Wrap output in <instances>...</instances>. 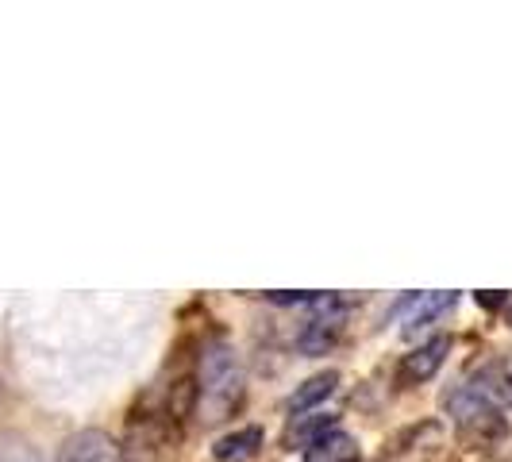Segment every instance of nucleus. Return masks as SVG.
Masks as SVG:
<instances>
[{"mask_svg":"<svg viewBox=\"0 0 512 462\" xmlns=\"http://www.w3.org/2000/svg\"><path fill=\"white\" fill-rule=\"evenodd\" d=\"M512 405V351H501L493 359L478 362L459 389L443 397V409L459 424L462 436L470 439H501L505 420L501 412Z\"/></svg>","mask_w":512,"mask_h":462,"instance_id":"1","label":"nucleus"},{"mask_svg":"<svg viewBox=\"0 0 512 462\" xmlns=\"http://www.w3.org/2000/svg\"><path fill=\"white\" fill-rule=\"evenodd\" d=\"M243 397V370L224 343H212L201 355V385L197 405L208 409V420H224Z\"/></svg>","mask_w":512,"mask_h":462,"instance_id":"2","label":"nucleus"},{"mask_svg":"<svg viewBox=\"0 0 512 462\" xmlns=\"http://www.w3.org/2000/svg\"><path fill=\"white\" fill-rule=\"evenodd\" d=\"M308 308H312V316H308V324L297 335V347L305 351L308 359H316V355H328L335 343L343 339L347 316H351V301L335 297V293H316V301Z\"/></svg>","mask_w":512,"mask_h":462,"instance_id":"3","label":"nucleus"},{"mask_svg":"<svg viewBox=\"0 0 512 462\" xmlns=\"http://www.w3.org/2000/svg\"><path fill=\"white\" fill-rule=\"evenodd\" d=\"M54 462H124V447L101 428H81L58 447Z\"/></svg>","mask_w":512,"mask_h":462,"instance_id":"4","label":"nucleus"},{"mask_svg":"<svg viewBox=\"0 0 512 462\" xmlns=\"http://www.w3.org/2000/svg\"><path fill=\"white\" fill-rule=\"evenodd\" d=\"M451 355V335H432L428 343L412 347L405 359L397 362V382L401 385H420L428 378H436L439 366Z\"/></svg>","mask_w":512,"mask_h":462,"instance_id":"5","label":"nucleus"},{"mask_svg":"<svg viewBox=\"0 0 512 462\" xmlns=\"http://www.w3.org/2000/svg\"><path fill=\"white\" fill-rule=\"evenodd\" d=\"M455 308V293H447V289H432V293H409L401 305H397V316H401V332L416 335L424 332L428 324H436L443 312H451Z\"/></svg>","mask_w":512,"mask_h":462,"instance_id":"6","label":"nucleus"},{"mask_svg":"<svg viewBox=\"0 0 512 462\" xmlns=\"http://www.w3.org/2000/svg\"><path fill=\"white\" fill-rule=\"evenodd\" d=\"M335 424H339V416H332V412H305V416H293L282 436V447L285 451H305V447H312L320 436L335 432Z\"/></svg>","mask_w":512,"mask_h":462,"instance_id":"7","label":"nucleus"},{"mask_svg":"<svg viewBox=\"0 0 512 462\" xmlns=\"http://www.w3.org/2000/svg\"><path fill=\"white\" fill-rule=\"evenodd\" d=\"M262 451V428L247 424V428H235L228 436H220L212 443V459L216 462H247Z\"/></svg>","mask_w":512,"mask_h":462,"instance_id":"8","label":"nucleus"},{"mask_svg":"<svg viewBox=\"0 0 512 462\" xmlns=\"http://www.w3.org/2000/svg\"><path fill=\"white\" fill-rule=\"evenodd\" d=\"M301 462H359V439L335 428V432L316 439L312 447H305Z\"/></svg>","mask_w":512,"mask_h":462,"instance_id":"9","label":"nucleus"},{"mask_svg":"<svg viewBox=\"0 0 512 462\" xmlns=\"http://www.w3.org/2000/svg\"><path fill=\"white\" fill-rule=\"evenodd\" d=\"M335 385H339V370H324V374H312L305 385H297V393L285 401V409H289V416H305V412H312L320 401H328L335 393Z\"/></svg>","mask_w":512,"mask_h":462,"instance_id":"10","label":"nucleus"},{"mask_svg":"<svg viewBox=\"0 0 512 462\" xmlns=\"http://www.w3.org/2000/svg\"><path fill=\"white\" fill-rule=\"evenodd\" d=\"M512 297L505 293V289H486V293H478V305L482 308H505Z\"/></svg>","mask_w":512,"mask_h":462,"instance_id":"11","label":"nucleus"},{"mask_svg":"<svg viewBox=\"0 0 512 462\" xmlns=\"http://www.w3.org/2000/svg\"><path fill=\"white\" fill-rule=\"evenodd\" d=\"M509 328H512V301H509Z\"/></svg>","mask_w":512,"mask_h":462,"instance_id":"12","label":"nucleus"}]
</instances>
